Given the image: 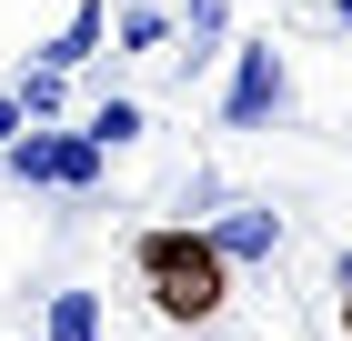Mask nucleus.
Segmentation results:
<instances>
[{"mask_svg":"<svg viewBox=\"0 0 352 341\" xmlns=\"http://www.w3.org/2000/svg\"><path fill=\"white\" fill-rule=\"evenodd\" d=\"M131 281H141V301H151L171 331H212V321L232 311V261L212 251L201 221H151V231H131Z\"/></svg>","mask_w":352,"mask_h":341,"instance_id":"1","label":"nucleus"},{"mask_svg":"<svg viewBox=\"0 0 352 341\" xmlns=\"http://www.w3.org/2000/svg\"><path fill=\"white\" fill-rule=\"evenodd\" d=\"M332 30H342V40H352V0H332Z\"/></svg>","mask_w":352,"mask_h":341,"instance_id":"14","label":"nucleus"},{"mask_svg":"<svg viewBox=\"0 0 352 341\" xmlns=\"http://www.w3.org/2000/svg\"><path fill=\"white\" fill-rule=\"evenodd\" d=\"M10 101H21V121L41 131V121H60V110H71V71H41V60H30V71L10 80Z\"/></svg>","mask_w":352,"mask_h":341,"instance_id":"10","label":"nucleus"},{"mask_svg":"<svg viewBox=\"0 0 352 341\" xmlns=\"http://www.w3.org/2000/svg\"><path fill=\"white\" fill-rule=\"evenodd\" d=\"M101 30H111V0H81V10H71V21L41 40V71H81V60L101 51Z\"/></svg>","mask_w":352,"mask_h":341,"instance_id":"7","label":"nucleus"},{"mask_svg":"<svg viewBox=\"0 0 352 341\" xmlns=\"http://www.w3.org/2000/svg\"><path fill=\"white\" fill-rule=\"evenodd\" d=\"M332 301H352V241L332 251Z\"/></svg>","mask_w":352,"mask_h":341,"instance_id":"13","label":"nucleus"},{"mask_svg":"<svg viewBox=\"0 0 352 341\" xmlns=\"http://www.w3.org/2000/svg\"><path fill=\"white\" fill-rule=\"evenodd\" d=\"M282 121H292V51H282L272 30H252V40H232L221 131H282Z\"/></svg>","mask_w":352,"mask_h":341,"instance_id":"3","label":"nucleus"},{"mask_svg":"<svg viewBox=\"0 0 352 341\" xmlns=\"http://www.w3.org/2000/svg\"><path fill=\"white\" fill-rule=\"evenodd\" d=\"M41 341H111V291L51 281V291H41Z\"/></svg>","mask_w":352,"mask_h":341,"instance_id":"5","label":"nucleus"},{"mask_svg":"<svg viewBox=\"0 0 352 341\" xmlns=\"http://www.w3.org/2000/svg\"><path fill=\"white\" fill-rule=\"evenodd\" d=\"M201 231H212V251H221L232 271H272L282 251H292V211H272L262 191H232V201H221Z\"/></svg>","mask_w":352,"mask_h":341,"instance_id":"4","label":"nucleus"},{"mask_svg":"<svg viewBox=\"0 0 352 341\" xmlns=\"http://www.w3.org/2000/svg\"><path fill=\"white\" fill-rule=\"evenodd\" d=\"M101 151H131V141H151V110L131 101V91H111V101H91V121H81Z\"/></svg>","mask_w":352,"mask_h":341,"instance_id":"9","label":"nucleus"},{"mask_svg":"<svg viewBox=\"0 0 352 341\" xmlns=\"http://www.w3.org/2000/svg\"><path fill=\"white\" fill-rule=\"evenodd\" d=\"M342 331H352V301H342Z\"/></svg>","mask_w":352,"mask_h":341,"instance_id":"15","label":"nucleus"},{"mask_svg":"<svg viewBox=\"0 0 352 341\" xmlns=\"http://www.w3.org/2000/svg\"><path fill=\"white\" fill-rule=\"evenodd\" d=\"M221 30H232V0H182V40H171V71L201 80L221 60Z\"/></svg>","mask_w":352,"mask_h":341,"instance_id":"6","label":"nucleus"},{"mask_svg":"<svg viewBox=\"0 0 352 341\" xmlns=\"http://www.w3.org/2000/svg\"><path fill=\"white\" fill-rule=\"evenodd\" d=\"M221 201H232V181H221L212 161H201V171H191V181H182V221H212Z\"/></svg>","mask_w":352,"mask_h":341,"instance_id":"11","label":"nucleus"},{"mask_svg":"<svg viewBox=\"0 0 352 341\" xmlns=\"http://www.w3.org/2000/svg\"><path fill=\"white\" fill-rule=\"evenodd\" d=\"M30 121H21V101H10V91H0V151H10V141H21Z\"/></svg>","mask_w":352,"mask_h":341,"instance_id":"12","label":"nucleus"},{"mask_svg":"<svg viewBox=\"0 0 352 341\" xmlns=\"http://www.w3.org/2000/svg\"><path fill=\"white\" fill-rule=\"evenodd\" d=\"M101 141L91 131H60V121H41V131H21L10 141V151H0V171H10V181L21 191H60V201H91V191H101Z\"/></svg>","mask_w":352,"mask_h":341,"instance_id":"2","label":"nucleus"},{"mask_svg":"<svg viewBox=\"0 0 352 341\" xmlns=\"http://www.w3.org/2000/svg\"><path fill=\"white\" fill-rule=\"evenodd\" d=\"M111 30H121V51H171V40H182V10H162V0H121Z\"/></svg>","mask_w":352,"mask_h":341,"instance_id":"8","label":"nucleus"}]
</instances>
